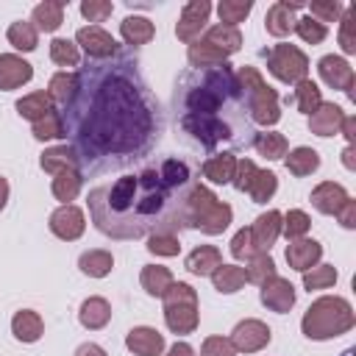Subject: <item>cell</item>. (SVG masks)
<instances>
[{"instance_id":"obj_1","label":"cell","mask_w":356,"mask_h":356,"mask_svg":"<svg viewBox=\"0 0 356 356\" xmlns=\"http://www.w3.org/2000/svg\"><path fill=\"white\" fill-rule=\"evenodd\" d=\"M167 200L170 186L159 178L156 170L136 175L117 178L114 186H97L89 195V209L95 217V225L120 239L142 236L150 225V220L167 217Z\"/></svg>"},{"instance_id":"obj_2","label":"cell","mask_w":356,"mask_h":356,"mask_svg":"<svg viewBox=\"0 0 356 356\" xmlns=\"http://www.w3.org/2000/svg\"><path fill=\"white\" fill-rule=\"evenodd\" d=\"M89 108L92 111L81 136L86 145H95L97 150L106 153L134 150L150 131V117L139 100V92L120 78L103 83Z\"/></svg>"},{"instance_id":"obj_3","label":"cell","mask_w":356,"mask_h":356,"mask_svg":"<svg viewBox=\"0 0 356 356\" xmlns=\"http://www.w3.org/2000/svg\"><path fill=\"white\" fill-rule=\"evenodd\" d=\"M356 323V314L350 309V303L345 298H337V295H325V298H317L303 320H300V328L309 339H331V337H339L345 331H350Z\"/></svg>"},{"instance_id":"obj_4","label":"cell","mask_w":356,"mask_h":356,"mask_svg":"<svg viewBox=\"0 0 356 356\" xmlns=\"http://www.w3.org/2000/svg\"><path fill=\"white\" fill-rule=\"evenodd\" d=\"M234 211L228 203L217 200L211 189H206L203 184H195L184 200V222L200 228L203 234H222L231 222Z\"/></svg>"},{"instance_id":"obj_5","label":"cell","mask_w":356,"mask_h":356,"mask_svg":"<svg viewBox=\"0 0 356 356\" xmlns=\"http://www.w3.org/2000/svg\"><path fill=\"white\" fill-rule=\"evenodd\" d=\"M236 78L242 81V89L248 92V108H250L253 122H259V125H275L281 120L275 89L267 86V81L259 75L256 67H242L236 72Z\"/></svg>"},{"instance_id":"obj_6","label":"cell","mask_w":356,"mask_h":356,"mask_svg":"<svg viewBox=\"0 0 356 356\" xmlns=\"http://www.w3.org/2000/svg\"><path fill=\"white\" fill-rule=\"evenodd\" d=\"M164 300V320L172 334H192L197 328V292L184 284L172 281L170 289L161 295Z\"/></svg>"},{"instance_id":"obj_7","label":"cell","mask_w":356,"mask_h":356,"mask_svg":"<svg viewBox=\"0 0 356 356\" xmlns=\"http://www.w3.org/2000/svg\"><path fill=\"white\" fill-rule=\"evenodd\" d=\"M267 70L284 83H298L309 72V58L295 44H275L267 53Z\"/></svg>"},{"instance_id":"obj_8","label":"cell","mask_w":356,"mask_h":356,"mask_svg":"<svg viewBox=\"0 0 356 356\" xmlns=\"http://www.w3.org/2000/svg\"><path fill=\"white\" fill-rule=\"evenodd\" d=\"M181 125H184L186 134H192L195 139H200L206 147H214L220 139H228L231 136V128L222 120H217L214 114H184Z\"/></svg>"},{"instance_id":"obj_9","label":"cell","mask_w":356,"mask_h":356,"mask_svg":"<svg viewBox=\"0 0 356 356\" xmlns=\"http://www.w3.org/2000/svg\"><path fill=\"white\" fill-rule=\"evenodd\" d=\"M209 14H211V3L209 0H189L181 8V17H178V25H175V36L181 42H195L200 36V31L206 28Z\"/></svg>"},{"instance_id":"obj_10","label":"cell","mask_w":356,"mask_h":356,"mask_svg":"<svg viewBox=\"0 0 356 356\" xmlns=\"http://www.w3.org/2000/svg\"><path fill=\"white\" fill-rule=\"evenodd\" d=\"M270 339H273V334L261 320H242V323H236V328L231 334V345L242 353H256L264 345H270Z\"/></svg>"},{"instance_id":"obj_11","label":"cell","mask_w":356,"mask_h":356,"mask_svg":"<svg viewBox=\"0 0 356 356\" xmlns=\"http://www.w3.org/2000/svg\"><path fill=\"white\" fill-rule=\"evenodd\" d=\"M50 231L58 236V239H67V242H72V239H78L81 234H83V228H86V220H83V211L78 209V206H72V203H67V206H58L53 214H50Z\"/></svg>"},{"instance_id":"obj_12","label":"cell","mask_w":356,"mask_h":356,"mask_svg":"<svg viewBox=\"0 0 356 356\" xmlns=\"http://www.w3.org/2000/svg\"><path fill=\"white\" fill-rule=\"evenodd\" d=\"M281 220L284 217L275 209H270V211L256 217V222L250 225V242H253L256 253H267L275 245V239L281 236Z\"/></svg>"},{"instance_id":"obj_13","label":"cell","mask_w":356,"mask_h":356,"mask_svg":"<svg viewBox=\"0 0 356 356\" xmlns=\"http://www.w3.org/2000/svg\"><path fill=\"white\" fill-rule=\"evenodd\" d=\"M298 8H303V3L300 0H278V3H273L270 8H267V17H264V28H267V33L270 36H286V33H292L295 31V11Z\"/></svg>"},{"instance_id":"obj_14","label":"cell","mask_w":356,"mask_h":356,"mask_svg":"<svg viewBox=\"0 0 356 356\" xmlns=\"http://www.w3.org/2000/svg\"><path fill=\"white\" fill-rule=\"evenodd\" d=\"M317 70H320V78L331 89L348 92L353 97V70H350V64L345 58H339V56H323L320 64H317Z\"/></svg>"},{"instance_id":"obj_15","label":"cell","mask_w":356,"mask_h":356,"mask_svg":"<svg viewBox=\"0 0 356 356\" xmlns=\"http://www.w3.org/2000/svg\"><path fill=\"white\" fill-rule=\"evenodd\" d=\"M261 303L267 306V309H273V312H278V314H284V312H289L292 306H295V286L286 281V278H281V275H273V278H267L264 284H261Z\"/></svg>"},{"instance_id":"obj_16","label":"cell","mask_w":356,"mask_h":356,"mask_svg":"<svg viewBox=\"0 0 356 356\" xmlns=\"http://www.w3.org/2000/svg\"><path fill=\"white\" fill-rule=\"evenodd\" d=\"M75 42H78V44L86 50V56H92V58H108V56L117 53V42H114V36L106 33L103 28H97V25L81 28V31L75 33Z\"/></svg>"},{"instance_id":"obj_17","label":"cell","mask_w":356,"mask_h":356,"mask_svg":"<svg viewBox=\"0 0 356 356\" xmlns=\"http://www.w3.org/2000/svg\"><path fill=\"white\" fill-rule=\"evenodd\" d=\"M33 78V67L17 56V53H3L0 56V89H17Z\"/></svg>"},{"instance_id":"obj_18","label":"cell","mask_w":356,"mask_h":356,"mask_svg":"<svg viewBox=\"0 0 356 356\" xmlns=\"http://www.w3.org/2000/svg\"><path fill=\"white\" fill-rule=\"evenodd\" d=\"M125 345L136 356H161L164 353V337L150 325H136L128 331Z\"/></svg>"},{"instance_id":"obj_19","label":"cell","mask_w":356,"mask_h":356,"mask_svg":"<svg viewBox=\"0 0 356 356\" xmlns=\"http://www.w3.org/2000/svg\"><path fill=\"white\" fill-rule=\"evenodd\" d=\"M342 120H345V111L337 103H320L317 111L309 114V128L317 136H334V134H339Z\"/></svg>"},{"instance_id":"obj_20","label":"cell","mask_w":356,"mask_h":356,"mask_svg":"<svg viewBox=\"0 0 356 356\" xmlns=\"http://www.w3.org/2000/svg\"><path fill=\"white\" fill-rule=\"evenodd\" d=\"M320 256H323V248H320L317 239H306V236H303V239L289 242V248H286V261H289V267L298 270V273L312 270V267L320 261Z\"/></svg>"},{"instance_id":"obj_21","label":"cell","mask_w":356,"mask_h":356,"mask_svg":"<svg viewBox=\"0 0 356 356\" xmlns=\"http://www.w3.org/2000/svg\"><path fill=\"white\" fill-rule=\"evenodd\" d=\"M350 195L345 192L342 184H334V181H323L312 189V206L323 214H337L342 209V203L348 200Z\"/></svg>"},{"instance_id":"obj_22","label":"cell","mask_w":356,"mask_h":356,"mask_svg":"<svg viewBox=\"0 0 356 356\" xmlns=\"http://www.w3.org/2000/svg\"><path fill=\"white\" fill-rule=\"evenodd\" d=\"M39 167H42L44 172H50V175H58V172H64V170H78V153H75V147H70V145L50 147V150L42 153Z\"/></svg>"},{"instance_id":"obj_23","label":"cell","mask_w":356,"mask_h":356,"mask_svg":"<svg viewBox=\"0 0 356 356\" xmlns=\"http://www.w3.org/2000/svg\"><path fill=\"white\" fill-rule=\"evenodd\" d=\"M31 22H33V28H36V31L53 33V31L64 22V3H61V0H44V3L33 6Z\"/></svg>"},{"instance_id":"obj_24","label":"cell","mask_w":356,"mask_h":356,"mask_svg":"<svg viewBox=\"0 0 356 356\" xmlns=\"http://www.w3.org/2000/svg\"><path fill=\"white\" fill-rule=\"evenodd\" d=\"M78 320H81V325L89 328V331L103 328V325L111 320V306H108V300H106V298H86V300L81 303Z\"/></svg>"},{"instance_id":"obj_25","label":"cell","mask_w":356,"mask_h":356,"mask_svg":"<svg viewBox=\"0 0 356 356\" xmlns=\"http://www.w3.org/2000/svg\"><path fill=\"white\" fill-rule=\"evenodd\" d=\"M222 264V256L214 245H200L186 256V270L192 275H211Z\"/></svg>"},{"instance_id":"obj_26","label":"cell","mask_w":356,"mask_h":356,"mask_svg":"<svg viewBox=\"0 0 356 356\" xmlns=\"http://www.w3.org/2000/svg\"><path fill=\"white\" fill-rule=\"evenodd\" d=\"M11 331H14V337H17L19 342H36V339L42 337V331H44V323H42V317H39L36 312L22 309V312L14 314Z\"/></svg>"},{"instance_id":"obj_27","label":"cell","mask_w":356,"mask_h":356,"mask_svg":"<svg viewBox=\"0 0 356 356\" xmlns=\"http://www.w3.org/2000/svg\"><path fill=\"white\" fill-rule=\"evenodd\" d=\"M139 284H142V289L147 295L161 298L170 289V284H172V273L167 267H161V264H145L142 275H139Z\"/></svg>"},{"instance_id":"obj_28","label":"cell","mask_w":356,"mask_h":356,"mask_svg":"<svg viewBox=\"0 0 356 356\" xmlns=\"http://www.w3.org/2000/svg\"><path fill=\"white\" fill-rule=\"evenodd\" d=\"M234 170H236L234 153H217V156L206 159V164H203V175H206L211 184H231Z\"/></svg>"},{"instance_id":"obj_29","label":"cell","mask_w":356,"mask_h":356,"mask_svg":"<svg viewBox=\"0 0 356 356\" xmlns=\"http://www.w3.org/2000/svg\"><path fill=\"white\" fill-rule=\"evenodd\" d=\"M245 281H248V278H245V267H236V264H220V267L211 273V284H214V289L222 292V295H231V292L242 289Z\"/></svg>"},{"instance_id":"obj_30","label":"cell","mask_w":356,"mask_h":356,"mask_svg":"<svg viewBox=\"0 0 356 356\" xmlns=\"http://www.w3.org/2000/svg\"><path fill=\"white\" fill-rule=\"evenodd\" d=\"M120 33H122V39L128 44H147L153 39L156 28H153V22L147 17H125L120 22Z\"/></svg>"},{"instance_id":"obj_31","label":"cell","mask_w":356,"mask_h":356,"mask_svg":"<svg viewBox=\"0 0 356 356\" xmlns=\"http://www.w3.org/2000/svg\"><path fill=\"white\" fill-rule=\"evenodd\" d=\"M203 39L209 44H214L217 50H222L225 56H231L242 47V33H239V28H231V25H214V28L206 31Z\"/></svg>"},{"instance_id":"obj_32","label":"cell","mask_w":356,"mask_h":356,"mask_svg":"<svg viewBox=\"0 0 356 356\" xmlns=\"http://www.w3.org/2000/svg\"><path fill=\"white\" fill-rule=\"evenodd\" d=\"M189 64L192 67H220V64H225V53L222 50H217L214 44H209L206 39H195L192 44H189Z\"/></svg>"},{"instance_id":"obj_33","label":"cell","mask_w":356,"mask_h":356,"mask_svg":"<svg viewBox=\"0 0 356 356\" xmlns=\"http://www.w3.org/2000/svg\"><path fill=\"white\" fill-rule=\"evenodd\" d=\"M78 83H81V78L75 72H56L47 83V97L53 103H70L78 92Z\"/></svg>"},{"instance_id":"obj_34","label":"cell","mask_w":356,"mask_h":356,"mask_svg":"<svg viewBox=\"0 0 356 356\" xmlns=\"http://www.w3.org/2000/svg\"><path fill=\"white\" fill-rule=\"evenodd\" d=\"M17 111H19V117L36 122V120H42L44 114L53 111V100L47 97V92H31V95L17 100Z\"/></svg>"},{"instance_id":"obj_35","label":"cell","mask_w":356,"mask_h":356,"mask_svg":"<svg viewBox=\"0 0 356 356\" xmlns=\"http://www.w3.org/2000/svg\"><path fill=\"white\" fill-rule=\"evenodd\" d=\"M317 167H320V153H317L314 147H295V150H289V156H286V170H289L292 175H298V178L312 175Z\"/></svg>"},{"instance_id":"obj_36","label":"cell","mask_w":356,"mask_h":356,"mask_svg":"<svg viewBox=\"0 0 356 356\" xmlns=\"http://www.w3.org/2000/svg\"><path fill=\"white\" fill-rule=\"evenodd\" d=\"M78 267H81V273L89 275V278H103V275L111 273L114 259H111L108 250H86V253H81Z\"/></svg>"},{"instance_id":"obj_37","label":"cell","mask_w":356,"mask_h":356,"mask_svg":"<svg viewBox=\"0 0 356 356\" xmlns=\"http://www.w3.org/2000/svg\"><path fill=\"white\" fill-rule=\"evenodd\" d=\"M81 184H83V178H81V172L78 170H64V172H58L56 178H53V195H56V200H61L64 206L70 203V200H75L78 197V192H81Z\"/></svg>"},{"instance_id":"obj_38","label":"cell","mask_w":356,"mask_h":356,"mask_svg":"<svg viewBox=\"0 0 356 356\" xmlns=\"http://www.w3.org/2000/svg\"><path fill=\"white\" fill-rule=\"evenodd\" d=\"M275 189H278L275 172H270V170H256L245 192L253 197V203H267V200L275 195Z\"/></svg>"},{"instance_id":"obj_39","label":"cell","mask_w":356,"mask_h":356,"mask_svg":"<svg viewBox=\"0 0 356 356\" xmlns=\"http://www.w3.org/2000/svg\"><path fill=\"white\" fill-rule=\"evenodd\" d=\"M6 36H8V42H11L17 50H22V53L36 50V44H39V31L33 28V22H25V19L11 22Z\"/></svg>"},{"instance_id":"obj_40","label":"cell","mask_w":356,"mask_h":356,"mask_svg":"<svg viewBox=\"0 0 356 356\" xmlns=\"http://www.w3.org/2000/svg\"><path fill=\"white\" fill-rule=\"evenodd\" d=\"M253 147H256L264 159L275 161V159L286 156V136H284V134H278V131H264V134H256Z\"/></svg>"},{"instance_id":"obj_41","label":"cell","mask_w":356,"mask_h":356,"mask_svg":"<svg viewBox=\"0 0 356 356\" xmlns=\"http://www.w3.org/2000/svg\"><path fill=\"white\" fill-rule=\"evenodd\" d=\"M292 103H295L303 114H312V111H317V106L323 103V95H320V89H317L314 81L303 78V81L295 83V97H292Z\"/></svg>"},{"instance_id":"obj_42","label":"cell","mask_w":356,"mask_h":356,"mask_svg":"<svg viewBox=\"0 0 356 356\" xmlns=\"http://www.w3.org/2000/svg\"><path fill=\"white\" fill-rule=\"evenodd\" d=\"M253 3L250 0H220L217 3V14H220V25H231L236 28V22H242L250 14Z\"/></svg>"},{"instance_id":"obj_43","label":"cell","mask_w":356,"mask_h":356,"mask_svg":"<svg viewBox=\"0 0 356 356\" xmlns=\"http://www.w3.org/2000/svg\"><path fill=\"white\" fill-rule=\"evenodd\" d=\"M33 136H36L39 142H47V139H61V136H67L61 114L53 108L50 114H44L42 120H36V122H33Z\"/></svg>"},{"instance_id":"obj_44","label":"cell","mask_w":356,"mask_h":356,"mask_svg":"<svg viewBox=\"0 0 356 356\" xmlns=\"http://www.w3.org/2000/svg\"><path fill=\"white\" fill-rule=\"evenodd\" d=\"M273 275H278L275 273V261L270 259V253H256L250 261H248V267H245V278L250 281V284H264L267 278H273Z\"/></svg>"},{"instance_id":"obj_45","label":"cell","mask_w":356,"mask_h":356,"mask_svg":"<svg viewBox=\"0 0 356 356\" xmlns=\"http://www.w3.org/2000/svg\"><path fill=\"white\" fill-rule=\"evenodd\" d=\"M339 19H342L339 22V44L350 56V53H356V6L342 8V17Z\"/></svg>"},{"instance_id":"obj_46","label":"cell","mask_w":356,"mask_h":356,"mask_svg":"<svg viewBox=\"0 0 356 356\" xmlns=\"http://www.w3.org/2000/svg\"><path fill=\"white\" fill-rule=\"evenodd\" d=\"M50 58L58 67H75L81 61V53H78V44L75 42H70V39H53L50 42Z\"/></svg>"},{"instance_id":"obj_47","label":"cell","mask_w":356,"mask_h":356,"mask_svg":"<svg viewBox=\"0 0 356 356\" xmlns=\"http://www.w3.org/2000/svg\"><path fill=\"white\" fill-rule=\"evenodd\" d=\"M309 225H312V220H309V214L306 211H300V209H292V211H286V217L281 220V231L286 234V239H303L306 234H309Z\"/></svg>"},{"instance_id":"obj_48","label":"cell","mask_w":356,"mask_h":356,"mask_svg":"<svg viewBox=\"0 0 356 356\" xmlns=\"http://www.w3.org/2000/svg\"><path fill=\"white\" fill-rule=\"evenodd\" d=\"M337 284V270L334 264H320V267H312L303 273V286L312 292V289H328Z\"/></svg>"},{"instance_id":"obj_49","label":"cell","mask_w":356,"mask_h":356,"mask_svg":"<svg viewBox=\"0 0 356 356\" xmlns=\"http://www.w3.org/2000/svg\"><path fill=\"white\" fill-rule=\"evenodd\" d=\"M147 250L156 253V256H178L181 242H178V236L172 231H156L147 239Z\"/></svg>"},{"instance_id":"obj_50","label":"cell","mask_w":356,"mask_h":356,"mask_svg":"<svg viewBox=\"0 0 356 356\" xmlns=\"http://www.w3.org/2000/svg\"><path fill=\"white\" fill-rule=\"evenodd\" d=\"M159 178H161L170 189L184 186V184L189 181V167H186L184 161H178V159H167V161L161 164V170H159Z\"/></svg>"},{"instance_id":"obj_51","label":"cell","mask_w":356,"mask_h":356,"mask_svg":"<svg viewBox=\"0 0 356 356\" xmlns=\"http://www.w3.org/2000/svg\"><path fill=\"white\" fill-rule=\"evenodd\" d=\"M295 33H298L306 44H320V42L328 36L325 25L317 22V19H312V17H300V19H295Z\"/></svg>"},{"instance_id":"obj_52","label":"cell","mask_w":356,"mask_h":356,"mask_svg":"<svg viewBox=\"0 0 356 356\" xmlns=\"http://www.w3.org/2000/svg\"><path fill=\"white\" fill-rule=\"evenodd\" d=\"M309 17L312 19H317V22H334V19H339L342 17V6L337 3V0H314L312 6H309Z\"/></svg>"},{"instance_id":"obj_53","label":"cell","mask_w":356,"mask_h":356,"mask_svg":"<svg viewBox=\"0 0 356 356\" xmlns=\"http://www.w3.org/2000/svg\"><path fill=\"white\" fill-rule=\"evenodd\" d=\"M231 253H234V259H245V261H250V259L256 256V248H253V242H250V228H239V231L234 234V239H231Z\"/></svg>"},{"instance_id":"obj_54","label":"cell","mask_w":356,"mask_h":356,"mask_svg":"<svg viewBox=\"0 0 356 356\" xmlns=\"http://www.w3.org/2000/svg\"><path fill=\"white\" fill-rule=\"evenodd\" d=\"M114 6L108 0H83L81 3V14L89 19V22H103L106 17H111Z\"/></svg>"},{"instance_id":"obj_55","label":"cell","mask_w":356,"mask_h":356,"mask_svg":"<svg viewBox=\"0 0 356 356\" xmlns=\"http://www.w3.org/2000/svg\"><path fill=\"white\" fill-rule=\"evenodd\" d=\"M200 356H236V348L228 337H209L200 348Z\"/></svg>"},{"instance_id":"obj_56","label":"cell","mask_w":356,"mask_h":356,"mask_svg":"<svg viewBox=\"0 0 356 356\" xmlns=\"http://www.w3.org/2000/svg\"><path fill=\"white\" fill-rule=\"evenodd\" d=\"M256 170H259V167H256L250 159H242V161H236V170H234V178H231V184H234L239 192H245Z\"/></svg>"},{"instance_id":"obj_57","label":"cell","mask_w":356,"mask_h":356,"mask_svg":"<svg viewBox=\"0 0 356 356\" xmlns=\"http://www.w3.org/2000/svg\"><path fill=\"white\" fill-rule=\"evenodd\" d=\"M337 217H339V225H342V228H356V200L348 197V200L342 203V209L337 211Z\"/></svg>"},{"instance_id":"obj_58","label":"cell","mask_w":356,"mask_h":356,"mask_svg":"<svg viewBox=\"0 0 356 356\" xmlns=\"http://www.w3.org/2000/svg\"><path fill=\"white\" fill-rule=\"evenodd\" d=\"M339 134L348 139V145H353V139H356V117H348L345 114V120H342V128H339Z\"/></svg>"},{"instance_id":"obj_59","label":"cell","mask_w":356,"mask_h":356,"mask_svg":"<svg viewBox=\"0 0 356 356\" xmlns=\"http://www.w3.org/2000/svg\"><path fill=\"white\" fill-rule=\"evenodd\" d=\"M75 356H106V350H103L100 345H95V342H83V345L75 350Z\"/></svg>"},{"instance_id":"obj_60","label":"cell","mask_w":356,"mask_h":356,"mask_svg":"<svg viewBox=\"0 0 356 356\" xmlns=\"http://www.w3.org/2000/svg\"><path fill=\"white\" fill-rule=\"evenodd\" d=\"M167 356H195V350H192L186 342H175V345L167 350Z\"/></svg>"},{"instance_id":"obj_61","label":"cell","mask_w":356,"mask_h":356,"mask_svg":"<svg viewBox=\"0 0 356 356\" xmlns=\"http://www.w3.org/2000/svg\"><path fill=\"white\" fill-rule=\"evenodd\" d=\"M342 164H345L348 170H353V167H356V161H353V145H348V147H345V153H342Z\"/></svg>"},{"instance_id":"obj_62","label":"cell","mask_w":356,"mask_h":356,"mask_svg":"<svg viewBox=\"0 0 356 356\" xmlns=\"http://www.w3.org/2000/svg\"><path fill=\"white\" fill-rule=\"evenodd\" d=\"M6 200H8V181L0 178V211L6 209Z\"/></svg>"}]
</instances>
